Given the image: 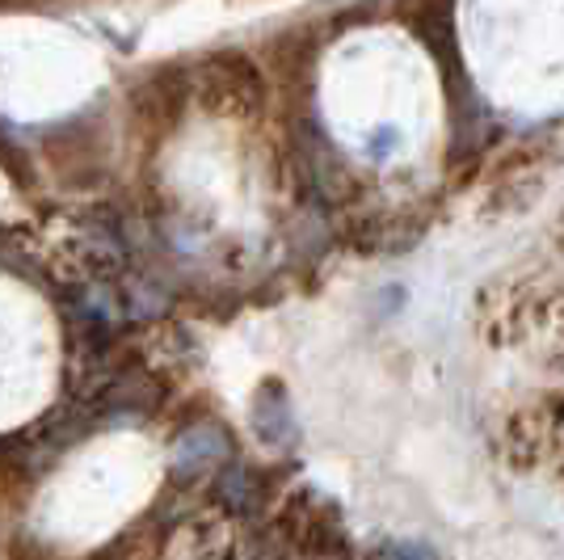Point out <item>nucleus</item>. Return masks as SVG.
Segmentation results:
<instances>
[{"label":"nucleus","instance_id":"1","mask_svg":"<svg viewBox=\"0 0 564 560\" xmlns=\"http://www.w3.org/2000/svg\"><path fill=\"white\" fill-rule=\"evenodd\" d=\"M203 76L215 80V89L228 101H236V106H261V97L270 89L265 68H258L245 51H215V55H207Z\"/></svg>","mask_w":564,"mask_h":560},{"label":"nucleus","instance_id":"2","mask_svg":"<svg viewBox=\"0 0 564 560\" xmlns=\"http://www.w3.org/2000/svg\"><path fill=\"white\" fill-rule=\"evenodd\" d=\"M392 143H397V131H392V127H383V131H376V152H379V157H383V152H388Z\"/></svg>","mask_w":564,"mask_h":560}]
</instances>
